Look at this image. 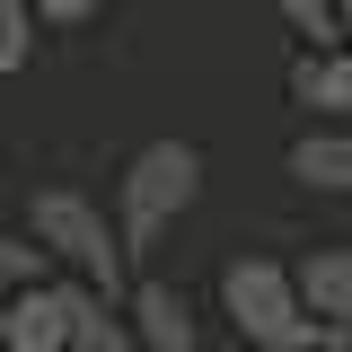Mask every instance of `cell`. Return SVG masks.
<instances>
[{"instance_id":"cell-10","label":"cell","mask_w":352,"mask_h":352,"mask_svg":"<svg viewBox=\"0 0 352 352\" xmlns=\"http://www.w3.org/2000/svg\"><path fill=\"white\" fill-rule=\"evenodd\" d=\"M36 62V9L27 0H0V80Z\"/></svg>"},{"instance_id":"cell-8","label":"cell","mask_w":352,"mask_h":352,"mask_svg":"<svg viewBox=\"0 0 352 352\" xmlns=\"http://www.w3.org/2000/svg\"><path fill=\"white\" fill-rule=\"evenodd\" d=\"M71 352H141L124 300H106V291H88V282H80V308H71Z\"/></svg>"},{"instance_id":"cell-7","label":"cell","mask_w":352,"mask_h":352,"mask_svg":"<svg viewBox=\"0 0 352 352\" xmlns=\"http://www.w3.org/2000/svg\"><path fill=\"white\" fill-rule=\"evenodd\" d=\"M291 273H300V300H308L317 326H352V247H317Z\"/></svg>"},{"instance_id":"cell-9","label":"cell","mask_w":352,"mask_h":352,"mask_svg":"<svg viewBox=\"0 0 352 352\" xmlns=\"http://www.w3.org/2000/svg\"><path fill=\"white\" fill-rule=\"evenodd\" d=\"M273 9H282V27L300 44H344V9L335 0H273Z\"/></svg>"},{"instance_id":"cell-1","label":"cell","mask_w":352,"mask_h":352,"mask_svg":"<svg viewBox=\"0 0 352 352\" xmlns=\"http://www.w3.org/2000/svg\"><path fill=\"white\" fill-rule=\"evenodd\" d=\"M27 238L53 256V273H71V282H88V291H106V300H124V291H132L124 229L106 220V203H88L80 185H36V203H27Z\"/></svg>"},{"instance_id":"cell-6","label":"cell","mask_w":352,"mask_h":352,"mask_svg":"<svg viewBox=\"0 0 352 352\" xmlns=\"http://www.w3.org/2000/svg\"><path fill=\"white\" fill-rule=\"evenodd\" d=\"M291 97H300L308 115L352 124V44H308L300 62H291Z\"/></svg>"},{"instance_id":"cell-15","label":"cell","mask_w":352,"mask_h":352,"mask_svg":"<svg viewBox=\"0 0 352 352\" xmlns=\"http://www.w3.org/2000/svg\"><path fill=\"white\" fill-rule=\"evenodd\" d=\"M238 352H247V344H238Z\"/></svg>"},{"instance_id":"cell-5","label":"cell","mask_w":352,"mask_h":352,"mask_svg":"<svg viewBox=\"0 0 352 352\" xmlns=\"http://www.w3.org/2000/svg\"><path fill=\"white\" fill-rule=\"evenodd\" d=\"M291 185H308V194H335V203H352V124H335V115H317V132H300L291 141Z\"/></svg>"},{"instance_id":"cell-3","label":"cell","mask_w":352,"mask_h":352,"mask_svg":"<svg viewBox=\"0 0 352 352\" xmlns=\"http://www.w3.org/2000/svg\"><path fill=\"white\" fill-rule=\"evenodd\" d=\"M220 317H229V335L247 352H300V344L326 335L308 317V300H300V273L282 256H238L229 264L220 273Z\"/></svg>"},{"instance_id":"cell-11","label":"cell","mask_w":352,"mask_h":352,"mask_svg":"<svg viewBox=\"0 0 352 352\" xmlns=\"http://www.w3.org/2000/svg\"><path fill=\"white\" fill-rule=\"evenodd\" d=\"M44 273H53V256H44V247H27V238H0V291L44 282Z\"/></svg>"},{"instance_id":"cell-14","label":"cell","mask_w":352,"mask_h":352,"mask_svg":"<svg viewBox=\"0 0 352 352\" xmlns=\"http://www.w3.org/2000/svg\"><path fill=\"white\" fill-rule=\"evenodd\" d=\"M0 300H9V291H0Z\"/></svg>"},{"instance_id":"cell-12","label":"cell","mask_w":352,"mask_h":352,"mask_svg":"<svg viewBox=\"0 0 352 352\" xmlns=\"http://www.w3.org/2000/svg\"><path fill=\"white\" fill-rule=\"evenodd\" d=\"M36 9V27H88L97 18V0H27Z\"/></svg>"},{"instance_id":"cell-13","label":"cell","mask_w":352,"mask_h":352,"mask_svg":"<svg viewBox=\"0 0 352 352\" xmlns=\"http://www.w3.org/2000/svg\"><path fill=\"white\" fill-rule=\"evenodd\" d=\"M335 9H344V44H352V0H335Z\"/></svg>"},{"instance_id":"cell-2","label":"cell","mask_w":352,"mask_h":352,"mask_svg":"<svg viewBox=\"0 0 352 352\" xmlns=\"http://www.w3.org/2000/svg\"><path fill=\"white\" fill-rule=\"evenodd\" d=\"M194 194H203V150L176 141V132L141 141V150L124 159V176H115V229H124V256H150L176 220L194 212Z\"/></svg>"},{"instance_id":"cell-4","label":"cell","mask_w":352,"mask_h":352,"mask_svg":"<svg viewBox=\"0 0 352 352\" xmlns=\"http://www.w3.org/2000/svg\"><path fill=\"white\" fill-rule=\"evenodd\" d=\"M124 317H132V335H141V352H203V317H194V300L176 282H132Z\"/></svg>"}]
</instances>
